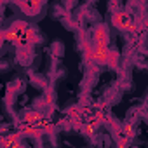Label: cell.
Masks as SVG:
<instances>
[{"mask_svg":"<svg viewBox=\"0 0 148 148\" xmlns=\"http://www.w3.org/2000/svg\"><path fill=\"white\" fill-rule=\"evenodd\" d=\"M16 7V11L23 16V19L30 23H38L47 14L49 0H9Z\"/></svg>","mask_w":148,"mask_h":148,"instance_id":"obj_1","label":"cell"},{"mask_svg":"<svg viewBox=\"0 0 148 148\" xmlns=\"http://www.w3.org/2000/svg\"><path fill=\"white\" fill-rule=\"evenodd\" d=\"M106 25H108V26H113V28L119 30V32H127V30H131V28L134 26V25H132V18H131L129 12H125L124 9L115 11V12H108Z\"/></svg>","mask_w":148,"mask_h":148,"instance_id":"obj_2","label":"cell"},{"mask_svg":"<svg viewBox=\"0 0 148 148\" xmlns=\"http://www.w3.org/2000/svg\"><path fill=\"white\" fill-rule=\"evenodd\" d=\"M91 42L96 44V45H108L110 40H112V32H110V26L106 23H96L92 25L91 28Z\"/></svg>","mask_w":148,"mask_h":148,"instance_id":"obj_3","label":"cell"},{"mask_svg":"<svg viewBox=\"0 0 148 148\" xmlns=\"http://www.w3.org/2000/svg\"><path fill=\"white\" fill-rule=\"evenodd\" d=\"M16 61L21 66H32L37 61L35 45H16Z\"/></svg>","mask_w":148,"mask_h":148,"instance_id":"obj_4","label":"cell"},{"mask_svg":"<svg viewBox=\"0 0 148 148\" xmlns=\"http://www.w3.org/2000/svg\"><path fill=\"white\" fill-rule=\"evenodd\" d=\"M47 12H51V18L56 19L58 23H63L66 16L70 14V9H66L61 2H51L47 4Z\"/></svg>","mask_w":148,"mask_h":148,"instance_id":"obj_5","label":"cell"},{"mask_svg":"<svg viewBox=\"0 0 148 148\" xmlns=\"http://www.w3.org/2000/svg\"><path fill=\"white\" fill-rule=\"evenodd\" d=\"M33 110L40 115V117H47L52 113V103L49 96H38L33 101Z\"/></svg>","mask_w":148,"mask_h":148,"instance_id":"obj_6","label":"cell"},{"mask_svg":"<svg viewBox=\"0 0 148 148\" xmlns=\"http://www.w3.org/2000/svg\"><path fill=\"white\" fill-rule=\"evenodd\" d=\"M49 56L52 59H61L64 56V44L61 40H52L49 44Z\"/></svg>","mask_w":148,"mask_h":148,"instance_id":"obj_7","label":"cell"},{"mask_svg":"<svg viewBox=\"0 0 148 148\" xmlns=\"http://www.w3.org/2000/svg\"><path fill=\"white\" fill-rule=\"evenodd\" d=\"M30 77H32L30 82H32L35 87H38L40 91H45V89L49 87V79H47V75H42V73H32Z\"/></svg>","mask_w":148,"mask_h":148,"instance_id":"obj_8","label":"cell"},{"mask_svg":"<svg viewBox=\"0 0 148 148\" xmlns=\"http://www.w3.org/2000/svg\"><path fill=\"white\" fill-rule=\"evenodd\" d=\"M120 9H124L122 0H108V12H115V11H120Z\"/></svg>","mask_w":148,"mask_h":148,"instance_id":"obj_9","label":"cell"},{"mask_svg":"<svg viewBox=\"0 0 148 148\" xmlns=\"http://www.w3.org/2000/svg\"><path fill=\"white\" fill-rule=\"evenodd\" d=\"M59 2H61L66 9H70V11H71V9H75V7L79 5V0H59Z\"/></svg>","mask_w":148,"mask_h":148,"instance_id":"obj_10","label":"cell"},{"mask_svg":"<svg viewBox=\"0 0 148 148\" xmlns=\"http://www.w3.org/2000/svg\"><path fill=\"white\" fill-rule=\"evenodd\" d=\"M4 45H5V35L0 30V54H4Z\"/></svg>","mask_w":148,"mask_h":148,"instance_id":"obj_11","label":"cell"},{"mask_svg":"<svg viewBox=\"0 0 148 148\" xmlns=\"http://www.w3.org/2000/svg\"><path fill=\"white\" fill-rule=\"evenodd\" d=\"M9 68H11V63H7V61H0V73L7 71Z\"/></svg>","mask_w":148,"mask_h":148,"instance_id":"obj_12","label":"cell"},{"mask_svg":"<svg viewBox=\"0 0 148 148\" xmlns=\"http://www.w3.org/2000/svg\"><path fill=\"white\" fill-rule=\"evenodd\" d=\"M91 4H96V0H87V5H91Z\"/></svg>","mask_w":148,"mask_h":148,"instance_id":"obj_13","label":"cell"}]
</instances>
